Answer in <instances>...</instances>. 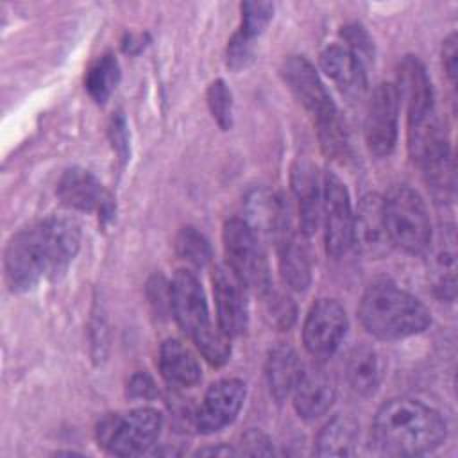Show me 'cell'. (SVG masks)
Masks as SVG:
<instances>
[{
	"mask_svg": "<svg viewBox=\"0 0 458 458\" xmlns=\"http://www.w3.org/2000/svg\"><path fill=\"white\" fill-rule=\"evenodd\" d=\"M399 98L404 100L408 109V123L424 120L435 113V93L424 64L406 55L397 66V86Z\"/></svg>",
	"mask_w": 458,
	"mask_h": 458,
	"instance_id": "16",
	"label": "cell"
},
{
	"mask_svg": "<svg viewBox=\"0 0 458 458\" xmlns=\"http://www.w3.org/2000/svg\"><path fill=\"white\" fill-rule=\"evenodd\" d=\"M175 250L181 259L193 267H204L211 259V245L208 238L191 225L179 231L175 238Z\"/></svg>",
	"mask_w": 458,
	"mask_h": 458,
	"instance_id": "28",
	"label": "cell"
},
{
	"mask_svg": "<svg viewBox=\"0 0 458 458\" xmlns=\"http://www.w3.org/2000/svg\"><path fill=\"white\" fill-rule=\"evenodd\" d=\"M383 215L390 243L408 254H426L431 249V220L422 197L395 186L383 197Z\"/></svg>",
	"mask_w": 458,
	"mask_h": 458,
	"instance_id": "5",
	"label": "cell"
},
{
	"mask_svg": "<svg viewBox=\"0 0 458 458\" xmlns=\"http://www.w3.org/2000/svg\"><path fill=\"white\" fill-rule=\"evenodd\" d=\"M157 395V386L154 379L143 370L136 372L127 383V397L131 399H154Z\"/></svg>",
	"mask_w": 458,
	"mask_h": 458,
	"instance_id": "35",
	"label": "cell"
},
{
	"mask_svg": "<svg viewBox=\"0 0 458 458\" xmlns=\"http://www.w3.org/2000/svg\"><path fill=\"white\" fill-rule=\"evenodd\" d=\"M159 372L168 385L179 388L195 386L202 377L193 352L175 338L165 340L159 347Z\"/></svg>",
	"mask_w": 458,
	"mask_h": 458,
	"instance_id": "22",
	"label": "cell"
},
{
	"mask_svg": "<svg viewBox=\"0 0 458 458\" xmlns=\"http://www.w3.org/2000/svg\"><path fill=\"white\" fill-rule=\"evenodd\" d=\"M322 213L326 224V250L333 258L344 256L352 247V208L345 184L333 172L324 175Z\"/></svg>",
	"mask_w": 458,
	"mask_h": 458,
	"instance_id": "11",
	"label": "cell"
},
{
	"mask_svg": "<svg viewBox=\"0 0 458 458\" xmlns=\"http://www.w3.org/2000/svg\"><path fill=\"white\" fill-rule=\"evenodd\" d=\"M111 138H113V147L118 150V154L122 156V159H125V157H127V150H129V143H127V131H125V120H123V116L113 118V123H111Z\"/></svg>",
	"mask_w": 458,
	"mask_h": 458,
	"instance_id": "37",
	"label": "cell"
},
{
	"mask_svg": "<svg viewBox=\"0 0 458 458\" xmlns=\"http://www.w3.org/2000/svg\"><path fill=\"white\" fill-rule=\"evenodd\" d=\"M292 395L295 411L302 419L313 420L322 417L333 406L336 388L331 376L324 369L311 367L302 370Z\"/></svg>",
	"mask_w": 458,
	"mask_h": 458,
	"instance_id": "20",
	"label": "cell"
},
{
	"mask_svg": "<svg viewBox=\"0 0 458 458\" xmlns=\"http://www.w3.org/2000/svg\"><path fill=\"white\" fill-rule=\"evenodd\" d=\"M258 236L277 242L293 229L292 211L284 197L267 188H258L245 199V218Z\"/></svg>",
	"mask_w": 458,
	"mask_h": 458,
	"instance_id": "14",
	"label": "cell"
},
{
	"mask_svg": "<svg viewBox=\"0 0 458 458\" xmlns=\"http://www.w3.org/2000/svg\"><path fill=\"white\" fill-rule=\"evenodd\" d=\"M352 245L367 256H381L388 250L390 238L385 225L383 197L367 193L352 216Z\"/></svg>",
	"mask_w": 458,
	"mask_h": 458,
	"instance_id": "17",
	"label": "cell"
},
{
	"mask_svg": "<svg viewBox=\"0 0 458 458\" xmlns=\"http://www.w3.org/2000/svg\"><path fill=\"white\" fill-rule=\"evenodd\" d=\"M360 426L349 415H336L317 435L315 453L318 456H352L356 453Z\"/></svg>",
	"mask_w": 458,
	"mask_h": 458,
	"instance_id": "25",
	"label": "cell"
},
{
	"mask_svg": "<svg viewBox=\"0 0 458 458\" xmlns=\"http://www.w3.org/2000/svg\"><path fill=\"white\" fill-rule=\"evenodd\" d=\"M302 370L304 367L293 347L286 344H279L268 351L265 374H267L270 394L277 403H283L292 394Z\"/></svg>",
	"mask_w": 458,
	"mask_h": 458,
	"instance_id": "23",
	"label": "cell"
},
{
	"mask_svg": "<svg viewBox=\"0 0 458 458\" xmlns=\"http://www.w3.org/2000/svg\"><path fill=\"white\" fill-rule=\"evenodd\" d=\"M361 326L379 340H401L422 333L431 324L429 310L390 281H374L358 308Z\"/></svg>",
	"mask_w": 458,
	"mask_h": 458,
	"instance_id": "3",
	"label": "cell"
},
{
	"mask_svg": "<svg viewBox=\"0 0 458 458\" xmlns=\"http://www.w3.org/2000/svg\"><path fill=\"white\" fill-rule=\"evenodd\" d=\"M302 234V233H301ZM301 234L293 229L281 236L276 242L277 249V261L283 281L297 292H302L310 286L311 281V261L306 243L302 242Z\"/></svg>",
	"mask_w": 458,
	"mask_h": 458,
	"instance_id": "21",
	"label": "cell"
},
{
	"mask_svg": "<svg viewBox=\"0 0 458 458\" xmlns=\"http://www.w3.org/2000/svg\"><path fill=\"white\" fill-rule=\"evenodd\" d=\"M81 247V227L66 216H47L11 236L4 270L13 292H27L41 279L64 276Z\"/></svg>",
	"mask_w": 458,
	"mask_h": 458,
	"instance_id": "1",
	"label": "cell"
},
{
	"mask_svg": "<svg viewBox=\"0 0 458 458\" xmlns=\"http://www.w3.org/2000/svg\"><path fill=\"white\" fill-rule=\"evenodd\" d=\"M349 327L344 306L335 299L317 301L304 320L302 342L313 358H329L342 344Z\"/></svg>",
	"mask_w": 458,
	"mask_h": 458,
	"instance_id": "10",
	"label": "cell"
},
{
	"mask_svg": "<svg viewBox=\"0 0 458 458\" xmlns=\"http://www.w3.org/2000/svg\"><path fill=\"white\" fill-rule=\"evenodd\" d=\"M243 444H245V447H249L243 453H249V454H270L272 453L270 440L259 431H249L243 437Z\"/></svg>",
	"mask_w": 458,
	"mask_h": 458,
	"instance_id": "38",
	"label": "cell"
},
{
	"mask_svg": "<svg viewBox=\"0 0 458 458\" xmlns=\"http://www.w3.org/2000/svg\"><path fill=\"white\" fill-rule=\"evenodd\" d=\"M172 315L182 333L195 344L204 360L213 367H222L231 354L229 336L215 327L202 284L190 270H177L170 281Z\"/></svg>",
	"mask_w": 458,
	"mask_h": 458,
	"instance_id": "4",
	"label": "cell"
},
{
	"mask_svg": "<svg viewBox=\"0 0 458 458\" xmlns=\"http://www.w3.org/2000/svg\"><path fill=\"white\" fill-rule=\"evenodd\" d=\"M261 297L270 324L277 329H288L295 320V304L292 302V299L281 292H276L274 288H270Z\"/></svg>",
	"mask_w": 458,
	"mask_h": 458,
	"instance_id": "31",
	"label": "cell"
},
{
	"mask_svg": "<svg viewBox=\"0 0 458 458\" xmlns=\"http://www.w3.org/2000/svg\"><path fill=\"white\" fill-rule=\"evenodd\" d=\"M208 106L216 123L227 131L233 125V95L222 79L215 81L208 88Z\"/></svg>",
	"mask_w": 458,
	"mask_h": 458,
	"instance_id": "30",
	"label": "cell"
},
{
	"mask_svg": "<svg viewBox=\"0 0 458 458\" xmlns=\"http://www.w3.org/2000/svg\"><path fill=\"white\" fill-rule=\"evenodd\" d=\"M254 59V47L252 39L245 38L240 30L233 34L227 43V66L231 70H243Z\"/></svg>",
	"mask_w": 458,
	"mask_h": 458,
	"instance_id": "32",
	"label": "cell"
},
{
	"mask_svg": "<svg viewBox=\"0 0 458 458\" xmlns=\"http://www.w3.org/2000/svg\"><path fill=\"white\" fill-rule=\"evenodd\" d=\"M281 77L299 104L313 116L315 123H326L338 116V109L320 81L313 64L302 55H290L281 66Z\"/></svg>",
	"mask_w": 458,
	"mask_h": 458,
	"instance_id": "8",
	"label": "cell"
},
{
	"mask_svg": "<svg viewBox=\"0 0 458 458\" xmlns=\"http://www.w3.org/2000/svg\"><path fill=\"white\" fill-rule=\"evenodd\" d=\"M147 295L150 301V306L154 308V313L159 317H165L168 310H172V301H170V283L165 281L161 274H156L148 284H147Z\"/></svg>",
	"mask_w": 458,
	"mask_h": 458,
	"instance_id": "34",
	"label": "cell"
},
{
	"mask_svg": "<svg viewBox=\"0 0 458 458\" xmlns=\"http://www.w3.org/2000/svg\"><path fill=\"white\" fill-rule=\"evenodd\" d=\"M454 238L451 236L449 242L445 238V231H444V245L438 249L437 256H435V276H433V288L435 293L444 299V301H453L454 299Z\"/></svg>",
	"mask_w": 458,
	"mask_h": 458,
	"instance_id": "27",
	"label": "cell"
},
{
	"mask_svg": "<svg viewBox=\"0 0 458 458\" xmlns=\"http://www.w3.org/2000/svg\"><path fill=\"white\" fill-rule=\"evenodd\" d=\"M322 72L336 84L342 95L351 100H361L367 91V73L363 61L347 47L331 45L320 54Z\"/></svg>",
	"mask_w": 458,
	"mask_h": 458,
	"instance_id": "18",
	"label": "cell"
},
{
	"mask_svg": "<svg viewBox=\"0 0 458 458\" xmlns=\"http://www.w3.org/2000/svg\"><path fill=\"white\" fill-rule=\"evenodd\" d=\"M59 200L75 211H98L102 218L111 216L113 202L104 191L100 181L88 170L68 168L57 184Z\"/></svg>",
	"mask_w": 458,
	"mask_h": 458,
	"instance_id": "15",
	"label": "cell"
},
{
	"mask_svg": "<svg viewBox=\"0 0 458 458\" xmlns=\"http://www.w3.org/2000/svg\"><path fill=\"white\" fill-rule=\"evenodd\" d=\"M458 50H456V34H451L442 45V63L447 72V77L454 84L456 81V63H458Z\"/></svg>",
	"mask_w": 458,
	"mask_h": 458,
	"instance_id": "36",
	"label": "cell"
},
{
	"mask_svg": "<svg viewBox=\"0 0 458 458\" xmlns=\"http://www.w3.org/2000/svg\"><path fill=\"white\" fill-rule=\"evenodd\" d=\"M317 166L310 159H297L292 168V190L299 202L301 233L310 236L317 231L322 215V186Z\"/></svg>",
	"mask_w": 458,
	"mask_h": 458,
	"instance_id": "19",
	"label": "cell"
},
{
	"mask_svg": "<svg viewBox=\"0 0 458 458\" xmlns=\"http://www.w3.org/2000/svg\"><path fill=\"white\" fill-rule=\"evenodd\" d=\"M222 242L227 267L249 290L258 295L272 288V277L259 236L243 218H231L224 224Z\"/></svg>",
	"mask_w": 458,
	"mask_h": 458,
	"instance_id": "7",
	"label": "cell"
},
{
	"mask_svg": "<svg viewBox=\"0 0 458 458\" xmlns=\"http://www.w3.org/2000/svg\"><path fill=\"white\" fill-rule=\"evenodd\" d=\"M120 81V66L116 57L107 52L100 55L86 73V89L97 104H106Z\"/></svg>",
	"mask_w": 458,
	"mask_h": 458,
	"instance_id": "26",
	"label": "cell"
},
{
	"mask_svg": "<svg viewBox=\"0 0 458 458\" xmlns=\"http://www.w3.org/2000/svg\"><path fill=\"white\" fill-rule=\"evenodd\" d=\"M383 374L379 354L367 345L354 347L345 361V377L351 390L361 397L376 394Z\"/></svg>",
	"mask_w": 458,
	"mask_h": 458,
	"instance_id": "24",
	"label": "cell"
},
{
	"mask_svg": "<svg viewBox=\"0 0 458 458\" xmlns=\"http://www.w3.org/2000/svg\"><path fill=\"white\" fill-rule=\"evenodd\" d=\"M163 417L154 408H138L127 413L104 415L95 429L97 442L116 456L145 453L157 440Z\"/></svg>",
	"mask_w": 458,
	"mask_h": 458,
	"instance_id": "6",
	"label": "cell"
},
{
	"mask_svg": "<svg viewBox=\"0 0 458 458\" xmlns=\"http://www.w3.org/2000/svg\"><path fill=\"white\" fill-rule=\"evenodd\" d=\"M143 47H145L143 36L129 34V36H125V39H123V50L129 52V54H138Z\"/></svg>",
	"mask_w": 458,
	"mask_h": 458,
	"instance_id": "39",
	"label": "cell"
},
{
	"mask_svg": "<svg viewBox=\"0 0 458 458\" xmlns=\"http://www.w3.org/2000/svg\"><path fill=\"white\" fill-rule=\"evenodd\" d=\"M213 295L216 304L218 327L227 336H240L249 324V302L245 286L229 267L213 268Z\"/></svg>",
	"mask_w": 458,
	"mask_h": 458,
	"instance_id": "13",
	"label": "cell"
},
{
	"mask_svg": "<svg viewBox=\"0 0 458 458\" xmlns=\"http://www.w3.org/2000/svg\"><path fill=\"white\" fill-rule=\"evenodd\" d=\"M247 395L245 383L234 377L213 383L202 399L195 415V426L200 433L209 435L229 426L243 406Z\"/></svg>",
	"mask_w": 458,
	"mask_h": 458,
	"instance_id": "12",
	"label": "cell"
},
{
	"mask_svg": "<svg viewBox=\"0 0 458 458\" xmlns=\"http://www.w3.org/2000/svg\"><path fill=\"white\" fill-rule=\"evenodd\" d=\"M342 38L349 45L347 48L351 52H354L361 61H363V57H370L374 54L372 39H370V36L367 34V30L361 25L352 23V25L344 27L342 29Z\"/></svg>",
	"mask_w": 458,
	"mask_h": 458,
	"instance_id": "33",
	"label": "cell"
},
{
	"mask_svg": "<svg viewBox=\"0 0 458 458\" xmlns=\"http://www.w3.org/2000/svg\"><path fill=\"white\" fill-rule=\"evenodd\" d=\"M242 9V25H240V32L252 39L258 38L268 25V21L272 20L274 14V4L270 2H243L240 5Z\"/></svg>",
	"mask_w": 458,
	"mask_h": 458,
	"instance_id": "29",
	"label": "cell"
},
{
	"mask_svg": "<svg viewBox=\"0 0 458 458\" xmlns=\"http://www.w3.org/2000/svg\"><path fill=\"white\" fill-rule=\"evenodd\" d=\"M401 98L392 82H381L367 106L365 114V141L376 157L390 156L397 143Z\"/></svg>",
	"mask_w": 458,
	"mask_h": 458,
	"instance_id": "9",
	"label": "cell"
},
{
	"mask_svg": "<svg viewBox=\"0 0 458 458\" xmlns=\"http://www.w3.org/2000/svg\"><path fill=\"white\" fill-rule=\"evenodd\" d=\"M444 440V419L437 410L417 399H390L376 411L372 442L383 454L420 456L440 447Z\"/></svg>",
	"mask_w": 458,
	"mask_h": 458,
	"instance_id": "2",
	"label": "cell"
}]
</instances>
